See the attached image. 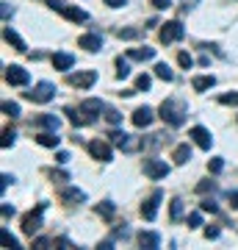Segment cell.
I'll return each mask as SVG.
<instances>
[{
	"instance_id": "1",
	"label": "cell",
	"mask_w": 238,
	"mask_h": 250,
	"mask_svg": "<svg viewBox=\"0 0 238 250\" xmlns=\"http://www.w3.org/2000/svg\"><path fill=\"white\" fill-rule=\"evenodd\" d=\"M185 114H188V106H185L183 100L177 98H169L161 103V120L166 125H172V128H177V125L185 123Z\"/></svg>"
},
{
	"instance_id": "2",
	"label": "cell",
	"mask_w": 238,
	"mask_h": 250,
	"mask_svg": "<svg viewBox=\"0 0 238 250\" xmlns=\"http://www.w3.org/2000/svg\"><path fill=\"white\" fill-rule=\"evenodd\" d=\"M47 6H50L53 11H61L64 17L72 20V22H86L89 20V14L83 9H78V6H67L64 0H47Z\"/></svg>"
},
{
	"instance_id": "3",
	"label": "cell",
	"mask_w": 238,
	"mask_h": 250,
	"mask_svg": "<svg viewBox=\"0 0 238 250\" xmlns=\"http://www.w3.org/2000/svg\"><path fill=\"white\" fill-rule=\"evenodd\" d=\"M44 208H47V203H39L36 211H28V214L22 217V233H25V236H34V233L42 228V211Z\"/></svg>"
},
{
	"instance_id": "4",
	"label": "cell",
	"mask_w": 238,
	"mask_h": 250,
	"mask_svg": "<svg viewBox=\"0 0 238 250\" xmlns=\"http://www.w3.org/2000/svg\"><path fill=\"white\" fill-rule=\"evenodd\" d=\"M25 98L31 100V103H50V100L55 98V86L47 83V81H42V83L34 86V92H25Z\"/></svg>"
},
{
	"instance_id": "5",
	"label": "cell",
	"mask_w": 238,
	"mask_h": 250,
	"mask_svg": "<svg viewBox=\"0 0 238 250\" xmlns=\"http://www.w3.org/2000/svg\"><path fill=\"white\" fill-rule=\"evenodd\" d=\"M161 200H164V192H161V189H155V192H152V195L141 203V217H144V220H155Z\"/></svg>"
},
{
	"instance_id": "6",
	"label": "cell",
	"mask_w": 238,
	"mask_h": 250,
	"mask_svg": "<svg viewBox=\"0 0 238 250\" xmlns=\"http://www.w3.org/2000/svg\"><path fill=\"white\" fill-rule=\"evenodd\" d=\"M183 25H180V22H177V20H172V22H166V25L161 28V42H164V45H172V42H180V39H183Z\"/></svg>"
},
{
	"instance_id": "7",
	"label": "cell",
	"mask_w": 238,
	"mask_h": 250,
	"mask_svg": "<svg viewBox=\"0 0 238 250\" xmlns=\"http://www.w3.org/2000/svg\"><path fill=\"white\" fill-rule=\"evenodd\" d=\"M144 175H150V178H166L169 175V164L161 159H144Z\"/></svg>"
},
{
	"instance_id": "8",
	"label": "cell",
	"mask_w": 238,
	"mask_h": 250,
	"mask_svg": "<svg viewBox=\"0 0 238 250\" xmlns=\"http://www.w3.org/2000/svg\"><path fill=\"white\" fill-rule=\"evenodd\" d=\"M78 108H80V114H83V120H86V123H94V120H97V114H100L106 106H103V100L89 98V100H83Z\"/></svg>"
},
{
	"instance_id": "9",
	"label": "cell",
	"mask_w": 238,
	"mask_h": 250,
	"mask_svg": "<svg viewBox=\"0 0 238 250\" xmlns=\"http://www.w3.org/2000/svg\"><path fill=\"white\" fill-rule=\"evenodd\" d=\"M94 81H97V72L94 70H80V72H72L70 75V83L72 86H78V89H89Z\"/></svg>"
},
{
	"instance_id": "10",
	"label": "cell",
	"mask_w": 238,
	"mask_h": 250,
	"mask_svg": "<svg viewBox=\"0 0 238 250\" xmlns=\"http://www.w3.org/2000/svg\"><path fill=\"white\" fill-rule=\"evenodd\" d=\"M89 153H92V156H94L97 161H111V159H114V153H111V145H108V142H100V139L89 142Z\"/></svg>"
},
{
	"instance_id": "11",
	"label": "cell",
	"mask_w": 238,
	"mask_h": 250,
	"mask_svg": "<svg viewBox=\"0 0 238 250\" xmlns=\"http://www.w3.org/2000/svg\"><path fill=\"white\" fill-rule=\"evenodd\" d=\"M6 81H9L11 86H25L28 83V70H22V67H17V64H11V67H6Z\"/></svg>"
},
{
	"instance_id": "12",
	"label": "cell",
	"mask_w": 238,
	"mask_h": 250,
	"mask_svg": "<svg viewBox=\"0 0 238 250\" xmlns=\"http://www.w3.org/2000/svg\"><path fill=\"white\" fill-rule=\"evenodd\" d=\"M191 139H194L202 150H211V145H213L211 131H208V128H202V125H194V128H191Z\"/></svg>"
},
{
	"instance_id": "13",
	"label": "cell",
	"mask_w": 238,
	"mask_h": 250,
	"mask_svg": "<svg viewBox=\"0 0 238 250\" xmlns=\"http://www.w3.org/2000/svg\"><path fill=\"white\" fill-rule=\"evenodd\" d=\"M78 47H83V50H89V53H97L100 47H103V39H100L97 34H83L78 39Z\"/></svg>"
},
{
	"instance_id": "14",
	"label": "cell",
	"mask_w": 238,
	"mask_h": 250,
	"mask_svg": "<svg viewBox=\"0 0 238 250\" xmlns=\"http://www.w3.org/2000/svg\"><path fill=\"white\" fill-rule=\"evenodd\" d=\"M152 108H147V106H139L136 108V111H133V125H136V128H147V125L152 123Z\"/></svg>"
},
{
	"instance_id": "15",
	"label": "cell",
	"mask_w": 238,
	"mask_h": 250,
	"mask_svg": "<svg viewBox=\"0 0 238 250\" xmlns=\"http://www.w3.org/2000/svg\"><path fill=\"white\" fill-rule=\"evenodd\" d=\"M3 39H6V42H9V45L14 47V50H19V53H25V50H28V45L22 42V39H19L17 31H11V25L3 28Z\"/></svg>"
},
{
	"instance_id": "16",
	"label": "cell",
	"mask_w": 238,
	"mask_h": 250,
	"mask_svg": "<svg viewBox=\"0 0 238 250\" xmlns=\"http://www.w3.org/2000/svg\"><path fill=\"white\" fill-rule=\"evenodd\" d=\"M111 145H116V147H122V150H130V147H136V142L130 139V134H125V131H111Z\"/></svg>"
},
{
	"instance_id": "17",
	"label": "cell",
	"mask_w": 238,
	"mask_h": 250,
	"mask_svg": "<svg viewBox=\"0 0 238 250\" xmlns=\"http://www.w3.org/2000/svg\"><path fill=\"white\" fill-rule=\"evenodd\" d=\"M58 195H61L64 203H83V200H86V192H80L78 187H67V189H61Z\"/></svg>"
},
{
	"instance_id": "18",
	"label": "cell",
	"mask_w": 238,
	"mask_h": 250,
	"mask_svg": "<svg viewBox=\"0 0 238 250\" xmlns=\"http://www.w3.org/2000/svg\"><path fill=\"white\" fill-rule=\"evenodd\" d=\"M139 245L141 248H147V250H155L161 245V236L155 231H141L139 233Z\"/></svg>"
},
{
	"instance_id": "19",
	"label": "cell",
	"mask_w": 238,
	"mask_h": 250,
	"mask_svg": "<svg viewBox=\"0 0 238 250\" xmlns=\"http://www.w3.org/2000/svg\"><path fill=\"white\" fill-rule=\"evenodd\" d=\"M128 59H133V62H150V59H155V50L152 47H133V50H128Z\"/></svg>"
},
{
	"instance_id": "20",
	"label": "cell",
	"mask_w": 238,
	"mask_h": 250,
	"mask_svg": "<svg viewBox=\"0 0 238 250\" xmlns=\"http://www.w3.org/2000/svg\"><path fill=\"white\" fill-rule=\"evenodd\" d=\"M213 83H216V78H213V75H197V78L191 81V86H194L197 92H205V89H211Z\"/></svg>"
},
{
	"instance_id": "21",
	"label": "cell",
	"mask_w": 238,
	"mask_h": 250,
	"mask_svg": "<svg viewBox=\"0 0 238 250\" xmlns=\"http://www.w3.org/2000/svg\"><path fill=\"white\" fill-rule=\"evenodd\" d=\"M36 142L42 145V147H58L61 136H55V131H50V134H39L36 136Z\"/></svg>"
},
{
	"instance_id": "22",
	"label": "cell",
	"mask_w": 238,
	"mask_h": 250,
	"mask_svg": "<svg viewBox=\"0 0 238 250\" xmlns=\"http://www.w3.org/2000/svg\"><path fill=\"white\" fill-rule=\"evenodd\" d=\"M172 159H175V164H185V161L191 159V147L188 145H177L175 153H172Z\"/></svg>"
},
{
	"instance_id": "23",
	"label": "cell",
	"mask_w": 238,
	"mask_h": 250,
	"mask_svg": "<svg viewBox=\"0 0 238 250\" xmlns=\"http://www.w3.org/2000/svg\"><path fill=\"white\" fill-rule=\"evenodd\" d=\"M72 62H75V59H72L70 53H55L53 56V67H55V70H70Z\"/></svg>"
},
{
	"instance_id": "24",
	"label": "cell",
	"mask_w": 238,
	"mask_h": 250,
	"mask_svg": "<svg viewBox=\"0 0 238 250\" xmlns=\"http://www.w3.org/2000/svg\"><path fill=\"white\" fill-rule=\"evenodd\" d=\"M36 123L44 125V128H50V131H58V128H61V120H58L55 114H42L39 120H36Z\"/></svg>"
},
{
	"instance_id": "25",
	"label": "cell",
	"mask_w": 238,
	"mask_h": 250,
	"mask_svg": "<svg viewBox=\"0 0 238 250\" xmlns=\"http://www.w3.org/2000/svg\"><path fill=\"white\" fill-rule=\"evenodd\" d=\"M64 114H67V120H70L72 125H86V120H83V114H80V108H72V106H67L64 108Z\"/></svg>"
},
{
	"instance_id": "26",
	"label": "cell",
	"mask_w": 238,
	"mask_h": 250,
	"mask_svg": "<svg viewBox=\"0 0 238 250\" xmlns=\"http://www.w3.org/2000/svg\"><path fill=\"white\" fill-rule=\"evenodd\" d=\"M94 211H97V214L103 217V220H111V217H114V211H116V206L111 203V200H103V203H100L97 208H94Z\"/></svg>"
},
{
	"instance_id": "27",
	"label": "cell",
	"mask_w": 238,
	"mask_h": 250,
	"mask_svg": "<svg viewBox=\"0 0 238 250\" xmlns=\"http://www.w3.org/2000/svg\"><path fill=\"white\" fill-rule=\"evenodd\" d=\"M155 75H158L161 81H175V72L169 70V64H164V62L155 64Z\"/></svg>"
},
{
	"instance_id": "28",
	"label": "cell",
	"mask_w": 238,
	"mask_h": 250,
	"mask_svg": "<svg viewBox=\"0 0 238 250\" xmlns=\"http://www.w3.org/2000/svg\"><path fill=\"white\" fill-rule=\"evenodd\" d=\"M0 239H3V248H19L17 236H11L9 228H3V231H0Z\"/></svg>"
},
{
	"instance_id": "29",
	"label": "cell",
	"mask_w": 238,
	"mask_h": 250,
	"mask_svg": "<svg viewBox=\"0 0 238 250\" xmlns=\"http://www.w3.org/2000/svg\"><path fill=\"white\" fill-rule=\"evenodd\" d=\"M130 75V64L125 59H116V78H128Z\"/></svg>"
},
{
	"instance_id": "30",
	"label": "cell",
	"mask_w": 238,
	"mask_h": 250,
	"mask_svg": "<svg viewBox=\"0 0 238 250\" xmlns=\"http://www.w3.org/2000/svg\"><path fill=\"white\" fill-rule=\"evenodd\" d=\"M213 189H216V181H211V178H205V181H200V184H197V192H200V195L213 192Z\"/></svg>"
},
{
	"instance_id": "31",
	"label": "cell",
	"mask_w": 238,
	"mask_h": 250,
	"mask_svg": "<svg viewBox=\"0 0 238 250\" xmlns=\"http://www.w3.org/2000/svg\"><path fill=\"white\" fill-rule=\"evenodd\" d=\"M150 86H152V78H150V75H144V72H141L139 78H136V89H144V92H147Z\"/></svg>"
},
{
	"instance_id": "32",
	"label": "cell",
	"mask_w": 238,
	"mask_h": 250,
	"mask_svg": "<svg viewBox=\"0 0 238 250\" xmlns=\"http://www.w3.org/2000/svg\"><path fill=\"white\" fill-rule=\"evenodd\" d=\"M116 36H119V39H136V36H139V28H119Z\"/></svg>"
},
{
	"instance_id": "33",
	"label": "cell",
	"mask_w": 238,
	"mask_h": 250,
	"mask_svg": "<svg viewBox=\"0 0 238 250\" xmlns=\"http://www.w3.org/2000/svg\"><path fill=\"white\" fill-rule=\"evenodd\" d=\"M180 214H183V200H180V197H175V200H172V220H180Z\"/></svg>"
},
{
	"instance_id": "34",
	"label": "cell",
	"mask_w": 238,
	"mask_h": 250,
	"mask_svg": "<svg viewBox=\"0 0 238 250\" xmlns=\"http://www.w3.org/2000/svg\"><path fill=\"white\" fill-rule=\"evenodd\" d=\"M3 111H6L9 117H19V106L11 103V100H3Z\"/></svg>"
},
{
	"instance_id": "35",
	"label": "cell",
	"mask_w": 238,
	"mask_h": 250,
	"mask_svg": "<svg viewBox=\"0 0 238 250\" xmlns=\"http://www.w3.org/2000/svg\"><path fill=\"white\" fill-rule=\"evenodd\" d=\"M200 208H202V211H211V214H216V211H219L216 200H211V197H205L202 203H200Z\"/></svg>"
},
{
	"instance_id": "36",
	"label": "cell",
	"mask_w": 238,
	"mask_h": 250,
	"mask_svg": "<svg viewBox=\"0 0 238 250\" xmlns=\"http://www.w3.org/2000/svg\"><path fill=\"white\" fill-rule=\"evenodd\" d=\"M106 120H108L111 125H119V123H122V114H119L116 108H108V111H106Z\"/></svg>"
},
{
	"instance_id": "37",
	"label": "cell",
	"mask_w": 238,
	"mask_h": 250,
	"mask_svg": "<svg viewBox=\"0 0 238 250\" xmlns=\"http://www.w3.org/2000/svg\"><path fill=\"white\" fill-rule=\"evenodd\" d=\"M208 170H211V172H221V170H224V159H219V156L211 159V161H208Z\"/></svg>"
},
{
	"instance_id": "38",
	"label": "cell",
	"mask_w": 238,
	"mask_h": 250,
	"mask_svg": "<svg viewBox=\"0 0 238 250\" xmlns=\"http://www.w3.org/2000/svg\"><path fill=\"white\" fill-rule=\"evenodd\" d=\"M177 62H180V67H183V70H191V64H194V59H191V56H188V53L183 50V53L177 56Z\"/></svg>"
},
{
	"instance_id": "39",
	"label": "cell",
	"mask_w": 238,
	"mask_h": 250,
	"mask_svg": "<svg viewBox=\"0 0 238 250\" xmlns=\"http://www.w3.org/2000/svg\"><path fill=\"white\" fill-rule=\"evenodd\" d=\"M219 103H224V106H238V92H233V95H221Z\"/></svg>"
},
{
	"instance_id": "40",
	"label": "cell",
	"mask_w": 238,
	"mask_h": 250,
	"mask_svg": "<svg viewBox=\"0 0 238 250\" xmlns=\"http://www.w3.org/2000/svg\"><path fill=\"white\" fill-rule=\"evenodd\" d=\"M14 131H11V128H6V131H3V147H11V145H14Z\"/></svg>"
},
{
	"instance_id": "41",
	"label": "cell",
	"mask_w": 238,
	"mask_h": 250,
	"mask_svg": "<svg viewBox=\"0 0 238 250\" xmlns=\"http://www.w3.org/2000/svg\"><path fill=\"white\" fill-rule=\"evenodd\" d=\"M200 225H202V214H200V211L188 214V228H200Z\"/></svg>"
},
{
	"instance_id": "42",
	"label": "cell",
	"mask_w": 238,
	"mask_h": 250,
	"mask_svg": "<svg viewBox=\"0 0 238 250\" xmlns=\"http://www.w3.org/2000/svg\"><path fill=\"white\" fill-rule=\"evenodd\" d=\"M216 236H219V228L216 225H208L205 228V239H216Z\"/></svg>"
},
{
	"instance_id": "43",
	"label": "cell",
	"mask_w": 238,
	"mask_h": 250,
	"mask_svg": "<svg viewBox=\"0 0 238 250\" xmlns=\"http://www.w3.org/2000/svg\"><path fill=\"white\" fill-rule=\"evenodd\" d=\"M103 3H106V6H111V9H122L128 0H103Z\"/></svg>"
},
{
	"instance_id": "44",
	"label": "cell",
	"mask_w": 238,
	"mask_h": 250,
	"mask_svg": "<svg viewBox=\"0 0 238 250\" xmlns=\"http://www.w3.org/2000/svg\"><path fill=\"white\" fill-rule=\"evenodd\" d=\"M152 6H155V9H169L172 0H152Z\"/></svg>"
},
{
	"instance_id": "45",
	"label": "cell",
	"mask_w": 238,
	"mask_h": 250,
	"mask_svg": "<svg viewBox=\"0 0 238 250\" xmlns=\"http://www.w3.org/2000/svg\"><path fill=\"white\" fill-rule=\"evenodd\" d=\"M55 161H58V164H67V161H70V153H55Z\"/></svg>"
},
{
	"instance_id": "46",
	"label": "cell",
	"mask_w": 238,
	"mask_h": 250,
	"mask_svg": "<svg viewBox=\"0 0 238 250\" xmlns=\"http://www.w3.org/2000/svg\"><path fill=\"white\" fill-rule=\"evenodd\" d=\"M180 3H183V9H185V11H191L197 3H200V0H180Z\"/></svg>"
},
{
	"instance_id": "47",
	"label": "cell",
	"mask_w": 238,
	"mask_h": 250,
	"mask_svg": "<svg viewBox=\"0 0 238 250\" xmlns=\"http://www.w3.org/2000/svg\"><path fill=\"white\" fill-rule=\"evenodd\" d=\"M50 178H53V181H58V184H61V181H67V172H50Z\"/></svg>"
},
{
	"instance_id": "48",
	"label": "cell",
	"mask_w": 238,
	"mask_h": 250,
	"mask_svg": "<svg viewBox=\"0 0 238 250\" xmlns=\"http://www.w3.org/2000/svg\"><path fill=\"white\" fill-rule=\"evenodd\" d=\"M14 214V206H9V203H3V217H11Z\"/></svg>"
},
{
	"instance_id": "49",
	"label": "cell",
	"mask_w": 238,
	"mask_h": 250,
	"mask_svg": "<svg viewBox=\"0 0 238 250\" xmlns=\"http://www.w3.org/2000/svg\"><path fill=\"white\" fill-rule=\"evenodd\" d=\"M230 206H233V208H238V192H230Z\"/></svg>"
},
{
	"instance_id": "50",
	"label": "cell",
	"mask_w": 238,
	"mask_h": 250,
	"mask_svg": "<svg viewBox=\"0 0 238 250\" xmlns=\"http://www.w3.org/2000/svg\"><path fill=\"white\" fill-rule=\"evenodd\" d=\"M11 17V6L9 3H3V20H9Z\"/></svg>"
}]
</instances>
